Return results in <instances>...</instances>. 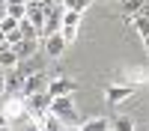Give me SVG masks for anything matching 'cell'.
I'll return each mask as SVG.
<instances>
[{"mask_svg":"<svg viewBox=\"0 0 149 131\" xmlns=\"http://www.w3.org/2000/svg\"><path fill=\"white\" fill-rule=\"evenodd\" d=\"M6 15L15 18V21H21L24 15H27V3H12V6H6Z\"/></svg>","mask_w":149,"mask_h":131,"instance_id":"obj_19","label":"cell"},{"mask_svg":"<svg viewBox=\"0 0 149 131\" xmlns=\"http://www.w3.org/2000/svg\"><path fill=\"white\" fill-rule=\"evenodd\" d=\"M51 6H54L51 0H45V3H27V15H24V18H27V21H33L36 27H39V33H42L45 15H48V9H51ZM39 39H42V36H39Z\"/></svg>","mask_w":149,"mask_h":131,"instance_id":"obj_8","label":"cell"},{"mask_svg":"<svg viewBox=\"0 0 149 131\" xmlns=\"http://www.w3.org/2000/svg\"><path fill=\"white\" fill-rule=\"evenodd\" d=\"M134 89L137 87H131V83H119V87H107V104H119V101H125L134 95Z\"/></svg>","mask_w":149,"mask_h":131,"instance_id":"obj_11","label":"cell"},{"mask_svg":"<svg viewBox=\"0 0 149 131\" xmlns=\"http://www.w3.org/2000/svg\"><path fill=\"white\" fill-rule=\"evenodd\" d=\"M21 39H24V36H21V30H18V27L6 33V45H9V48H12V45H15V42H21Z\"/></svg>","mask_w":149,"mask_h":131,"instance_id":"obj_21","label":"cell"},{"mask_svg":"<svg viewBox=\"0 0 149 131\" xmlns=\"http://www.w3.org/2000/svg\"><path fill=\"white\" fill-rule=\"evenodd\" d=\"M0 42H6V33H3V27H0Z\"/></svg>","mask_w":149,"mask_h":131,"instance_id":"obj_26","label":"cell"},{"mask_svg":"<svg viewBox=\"0 0 149 131\" xmlns=\"http://www.w3.org/2000/svg\"><path fill=\"white\" fill-rule=\"evenodd\" d=\"M39 48H42V42H39V39H21V42L12 45V51L18 54V60H30V57L39 54Z\"/></svg>","mask_w":149,"mask_h":131,"instance_id":"obj_10","label":"cell"},{"mask_svg":"<svg viewBox=\"0 0 149 131\" xmlns=\"http://www.w3.org/2000/svg\"><path fill=\"white\" fill-rule=\"evenodd\" d=\"M12 3H24V0H6V6H12Z\"/></svg>","mask_w":149,"mask_h":131,"instance_id":"obj_25","label":"cell"},{"mask_svg":"<svg viewBox=\"0 0 149 131\" xmlns=\"http://www.w3.org/2000/svg\"><path fill=\"white\" fill-rule=\"evenodd\" d=\"M81 12H74V9H66L63 6V24H60V36H63L66 42H74L78 39V30H81Z\"/></svg>","mask_w":149,"mask_h":131,"instance_id":"obj_2","label":"cell"},{"mask_svg":"<svg viewBox=\"0 0 149 131\" xmlns=\"http://www.w3.org/2000/svg\"><path fill=\"white\" fill-rule=\"evenodd\" d=\"M119 6H122V12H125V18H134V15H140L143 0H119Z\"/></svg>","mask_w":149,"mask_h":131,"instance_id":"obj_17","label":"cell"},{"mask_svg":"<svg viewBox=\"0 0 149 131\" xmlns=\"http://www.w3.org/2000/svg\"><path fill=\"white\" fill-rule=\"evenodd\" d=\"M21 87H24V75L18 71V66H15V69H6V78H3V95H18Z\"/></svg>","mask_w":149,"mask_h":131,"instance_id":"obj_9","label":"cell"},{"mask_svg":"<svg viewBox=\"0 0 149 131\" xmlns=\"http://www.w3.org/2000/svg\"><path fill=\"white\" fill-rule=\"evenodd\" d=\"M140 15H146V18H149V0H143V9H140Z\"/></svg>","mask_w":149,"mask_h":131,"instance_id":"obj_23","label":"cell"},{"mask_svg":"<svg viewBox=\"0 0 149 131\" xmlns=\"http://www.w3.org/2000/svg\"><path fill=\"white\" fill-rule=\"evenodd\" d=\"M42 54L48 57V60H60V57H63L66 54V48H69V42L63 39V36H60V33H51V36H42Z\"/></svg>","mask_w":149,"mask_h":131,"instance_id":"obj_3","label":"cell"},{"mask_svg":"<svg viewBox=\"0 0 149 131\" xmlns=\"http://www.w3.org/2000/svg\"><path fill=\"white\" fill-rule=\"evenodd\" d=\"M51 3H60V6H63V0H51Z\"/></svg>","mask_w":149,"mask_h":131,"instance_id":"obj_30","label":"cell"},{"mask_svg":"<svg viewBox=\"0 0 149 131\" xmlns=\"http://www.w3.org/2000/svg\"><path fill=\"white\" fill-rule=\"evenodd\" d=\"M0 131H15V128H12V125H3V128H0Z\"/></svg>","mask_w":149,"mask_h":131,"instance_id":"obj_27","label":"cell"},{"mask_svg":"<svg viewBox=\"0 0 149 131\" xmlns=\"http://www.w3.org/2000/svg\"><path fill=\"white\" fill-rule=\"evenodd\" d=\"M3 48H6V42H0V51H3Z\"/></svg>","mask_w":149,"mask_h":131,"instance_id":"obj_31","label":"cell"},{"mask_svg":"<svg viewBox=\"0 0 149 131\" xmlns=\"http://www.w3.org/2000/svg\"><path fill=\"white\" fill-rule=\"evenodd\" d=\"M125 21L134 27V33H137L143 42L149 39V18H146V15H134V18H125Z\"/></svg>","mask_w":149,"mask_h":131,"instance_id":"obj_12","label":"cell"},{"mask_svg":"<svg viewBox=\"0 0 149 131\" xmlns=\"http://www.w3.org/2000/svg\"><path fill=\"white\" fill-rule=\"evenodd\" d=\"M93 3H95V0H63V6H66V9H74V12H81V15H84V12L90 9Z\"/></svg>","mask_w":149,"mask_h":131,"instance_id":"obj_18","label":"cell"},{"mask_svg":"<svg viewBox=\"0 0 149 131\" xmlns=\"http://www.w3.org/2000/svg\"><path fill=\"white\" fill-rule=\"evenodd\" d=\"M74 92H78V83L66 75H57V78L48 80V95L51 98H57V95H74Z\"/></svg>","mask_w":149,"mask_h":131,"instance_id":"obj_6","label":"cell"},{"mask_svg":"<svg viewBox=\"0 0 149 131\" xmlns=\"http://www.w3.org/2000/svg\"><path fill=\"white\" fill-rule=\"evenodd\" d=\"M143 48H146V54H149V39H146V42H143Z\"/></svg>","mask_w":149,"mask_h":131,"instance_id":"obj_29","label":"cell"},{"mask_svg":"<svg viewBox=\"0 0 149 131\" xmlns=\"http://www.w3.org/2000/svg\"><path fill=\"white\" fill-rule=\"evenodd\" d=\"M48 80H51V78H48V71L45 69H39V71H33V75H27V78H24V87H21V98H27V95H33V92H45L48 89Z\"/></svg>","mask_w":149,"mask_h":131,"instance_id":"obj_4","label":"cell"},{"mask_svg":"<svg viewBox=\"0 0 149 131\" xmlns=\"http://www.w3.org/2000/svg\"><path fill=\"white\" fill-rule=\"evenodd\" d=\"M15 66H18V54H15V51H12V48L6 45L3 51H0V69L6 71V69H15Z\"/></svg>","mask_w":149,"mask_h":131,"instance_id":"obj_14","label":"cell"},{"mask_svg":"<svg viewBox=\"0 0 149 131\" xmlns=\"http://www.w3.org/2000/svg\"><path fill=\"white\" fill-rule=\"evenodd\" d=\"M110 131H137V125H134L131 116H116L113 122H110Z\"/></svg>","mask_w":149,"mask_h":131,"instance_id":"obj_15","label":"cell"},{"mask_svg":"<svg viewBox=\"0 0 149 131\" xmlns=\"http://www.w3.org/2000/svg\"><path fill=\"white\" fill-rule=\"evenodd\" d=\"M0 27H3V33H9V30H15V27H18V21H15V18H9V15H0Z\"/></svg>","mask_w":149,"mask_h":131,"instance_id":"obj_20","label":"cell"},{"mask_svg":"<svg viewBox=\"0 0 149 131\" xmlns=\"http://www.w3.org/2000/svg\"><path fill=\"white\" fill-rule=\"evenodd\" d=\"M51 113H57L63 125H81V113H78V107H74L72 95H57V98H51Z\"/></svg>","mask_w":149,"mask_h":131,"instance_id":"obj_1","label":"cell"},{"mask_svg":"<svg viewBox=\"0 0 149 131\" xmlns=\"http://www.w3.org/2000/svg\"><path fill=\"white\" fill-rule=\"evenodd\" d=\"M18 30H21L24 39H39V27H36L33 21H27V18H21V21H18Z\"/></svg>","mask_w":149,"mask_h":131,"instance_id":"obj_16","label":"cell"},{"mask_svg":"<svg viewBox=\"0 0 149 131\" xmlns=\"http://www.w3.org/2000/svg\"><path fill=\"white\" fill-rule=\"evenodd\" d=\"M24 104H27V113H30L33 119H39L42 113L51 110V95H48V89H45V92H33V95L24 98Z\"/></svg>","mask_w":149,"mask_h":131,"instance_id":"obj_5","label":"cell"},{"mask_svg":"<svg viewBox=\"0 0 149 131\" xmlns=\"http://www.w3.org/2000/svg\"><path fill=\"white\" fill-rule=\"evenodd\" d=\"M143 131H149V125H146V128H143Z\"/></svg>","mask_w":149,"mask_h":131,"instance_id":"obj_32","label":"cell"},{"mask_svg":"<svg viewBox=\"0 0 149 131\" xmlns=\"http://www.w3.org/2000/svg\"><path fill=\"white\" fill-rule=\"evenodd\" d=\"M60 24H63V6L54 3L45 15V24H42V33L39 36H51V33H60Z\"/></svg>","mask_w":149,"mask_h":131,"instance_id":"obj_7","label":"cell"},{"mask_svg":"<svg viewBox=\"0 0 149 131\" xmlns=\"http://www.w3.org/2000/svg\"><path fill=\"white\" fill-rule=\"evenodd\" d=\"M24 3H45V0H24Z\"/></svg>","mask_w":149,"mask_h":131,"instance_id":"obj_28","label":"cell"},{"mask_svg":"<svg viewBox=\"0 0 149 131\" xmlns=\"http://www.w3.org/2000/svg\"><path fill=\"white\" fill-rule=\"evenodd\" d=\"M3 125H9V119H6V113H3V107H0V128Z\"/></svg>","mask_w":149,"mask_h":131,"instance_id":"obj_22","label":"cell"},{"mask_svg":"<svg viewBox=\"0 0 149 131\" xmlns=\"http://www.w3.org/2000/svg\"><path fill=\"white\" fill-rule=\"evenodd\" d=\"M63 131H81V125H63Z\"/></svg>","mask_w":149,"mask_h":131,"instance_id":"obj_24","label":"cell"},{"mask_svg":"<svg viewBox=\"0 0 149 131\" xmlns=\"http://www.w3.org/2000/svg\"><path fill=\"white\" fill-rule=\"evenodd\" d=\"M81 131H110V119L93 116V119H86V122H81Z\"/></svg>","mask_w":149,"mask_h":131,"instance_id":"obj_13","label":"cell"}]
</instances>
